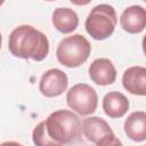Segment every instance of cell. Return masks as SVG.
Listing matches in <instances>:
<instances>
[{
    "instance_id": "cell-9",
    "label": "cell",
    "mask_w": 146,
    "mask_h": 146,
    "mask_svg": "<svg viewBox=\"0 0 146 146\" xmlns=\"http://www.w3.org/2000/svg\"><path fill=\"white\" fill-rule=\"evenodd\" d=\"M122 84L127 91L136 96L146 95V68L144 66H131L122 76Z\"/></svg>"
},
{
    "instance_id": "cell-10",
    "label": "cell",
    "mask_w": 146,
    "mask_h": 146,
    "mask_svg": "<svg viewBox=\"0 0 146 146\" xmlns=\"http://www.w3.org/2000/svg\"><path fill=\"white\" fill-rule=\"evenodd\" d=\"M81 131L87 140L91 143H97L99 139L107 135L114 133L110 124L102 117L90 116L83 120L81 124Z\"/></svg>"
},
{
    "instance_id": "cell-5",
    "label": "cell",
    "mask_w": 146,
    "mask_h": 146,
    "mask_svg": "<svg viewBox=\"0 0 146 146\" xmlns=\"http://www.w3.org/2000/svg\"><path fill=\"white\" fill-rule=\"evenodd\" d=\"M66 103L70 108L80 115H90L97 110L98 96L96 90L87 83H76L66 95Z\"/></svg>"
},
{
    "instance_id": "cell-12",
    "label": "cell",
    "mask_w": 146,
    "mask_h": 146,
    "mask_svg": "<svg viewBox=\"0 0 146 146\" xmlns=\"http://www.w3.org/2000/svg\"><path fill=\"white\" fill-rule=\"evenodd\" d=\"M51 22L54 27L63 33V34H67L73 32L78 25H79V17L78 14L67 7H59L56 8L52 13V17H51Z\"/></svg>"
},
{
    "instance_id": "cell-2",
    "label": "cell",
    "mask_w": 146,
    "mask_h": 146,
    "mask_svg": "<svg viewBox=\"0 0 146 146\" xmlns=\"http://www.w3.org/2000/svg\"><path fill=\"white\" fill-rule=\"evenodd\" d=\"M8 49L15 57L41 62L49 54V41L33 26L19 25L9 35Z\"/></svg>"
},
{
    "instance_id": "cell-1",
    "label": "cell",
    "mask_w": 146,
    "mask_h": 146,
    "mask_svg": "<svg viewBox=\"0 0 146 146\" xmlns=\"http://www.w3.org/2000/svg\"><path fill=\"white\" fill-rule=\"evenodd\" d=\"M80 135L79 117L68 110H58L36 124L32 132V140L35 146H64L76 140Z\"/></svg>"
},
{
    "instance_id": "cell-16",
    "label": "cell",
    "mask_w": 146,
    "mask_h": 146,
    "mask_svg": "<svg viewBox=\"0 0 146 146\" xmlns=\"http://www.w3.org/2000/svg\"><path fill=\"white\" fill-rule=\"evenodd\" d=\"M1 42H2V38H1V33H0V48H1Z\"/></svg>"
},
{
    "instance_id": "cell-7",
    "label": "cell",
    "mask_w": 146,
    "mask_h": 146,
    "mask_svg": "<svg viewBox=\"0 0 146 146\" xmlns=\"http://www.w3.org/2000/svg\"><path fill=\"white\" fill-rule=\"evenodd\" d=\"M88 72L91 81L98 86L112 84L116 79V68L108 58L95 59L90 64Z\"/></svg>"
},
{
    "instance_id": "cell-15",
    "label": "cell",
    "mask_w": 146,
    "mask_h": 146,
    "mask_svg": "<svg viewBox=\"0 0 146 146\" xmlns=\"http://www.w3.org/2000/svg\"><path fill=\"white\" fill-rule=\"evenodd\" d=\"M0 146H23V145L17 141H5V143H1Z\"/></svg>"
},
{
    "instance_id": "cell-17",
    "label": "cell",
    "mask_w": 146,
    "mask_h": 146,
    "mask_svg": "<svg viewBox=\"0 0 146 146\" xmlns=\"http://www.w3.org/2000/svg\"><path fill=\"white\" fill-rule=\"evenodd\" d=\"M2 3H3V1H0V6H1V5H2Z\"/></svg>"
},
{
    "instance_id": "cell-13",
    "label": "cell",
    "mask_w": 146,
    "mask_h": 146,
    "mask_svg": "<svg viewBox=\"0 0 146 146\" xmlns=\"http://www.w3.org/2000/svg\"><path fill=\"white\" fill-rule=\"evenodd\" d=\"M124 132L133 141L146 139V113L144 111L132 112L124 121Z\"/></svg>"
},
{
    "instance_id": "cell-6",
    "label": "cell",
    "mask_w": 146,
    "mask_h": 146,
    "mask_svg": "<svg viewBox=\"0 0 146 146\" xmlns=\"http://www.w3.org/2000/svg\"><path fill=\"white\" fill-rule=\"evenodd\" d=\"M68 79L65 72L59 68H50L46 71L39 82L40 92L48 98L58 97L67 89Z\"/></svg>"
},
{
    "instance_id": "cell-4",
    "label": "cell",
    "mask_w": 146,
    "mask_h": 146,
    "mask_svg": "<svg viewBox=\"0 0 146 146\" xmlns=\"http://www.w3.org/2000/svg\"><path fill=\"white\" fill-rule=\"evenodd\" d=\"M91 46L82 34H73L64 38L57 49L58 62L66 67H79L90 56Z\"/></svg>"
},
{
    "instance_id": "cell-11",
    "label": "cell",
    "mask_w": 146,
    "mask_h": 146,
    "mask_svg": "<svg viewBox=\"0 0 146 146\" xmlns=\"http://www.w3.org/2000/svg\"><path fill=\"white\" fill-rule=\"evenodd\" d=\"M103 110L112 119L122 117L129 110V100L119 91H110L103 98Z\"/></svg>"
},
{
    "instance_id": "cell-3",
    "label": "cell",
    "mask_w": 146,
    "mask_h": 146,
    "mask_svg": "<svg viewBox=\"0 0 146 146\" xmlns=\"http://www.w3.org/2000/svg\"><path fill=\"white\" fill-rule=\"evenodd\" d=\"M117 24L115 9L107 3H100L94 7L86 18L84 27L88 34L95 40H105L110 38Z\"/></svg>"
},
{
    "instance_id": "cell-8",
    "label": "cell",
    "mask_w": 146,
    "mask_h": 146,
    "mask_svg": "<svg viewBox=\"0 0 146 146\" xmlns=\"http://www.w3.org/2000/svg\"><path fill=\"white\" fill-rule=\"evenodd\" d=\"M120 24L128 33H140L146 26V10L137 5L125 8L120 16Z\"/></svg>"
},
{
    "instance_id": "cell-14",
    "label": "cell",
    "mask_w": 146,
    "mask_h": 146,
    "mask_svg": "<svg viewBox=\"0 0 146 146\" xmlns=\"http://www.w3.org/2000/svg\"><path fill=\"white\" fill-rule=\"evenodd\" d=\"M96 146H123L121 140L115 137L114 133L112 135H107L105 137H103L102 139H99L96 143Z\"/></svg>"
}]
</instances>
